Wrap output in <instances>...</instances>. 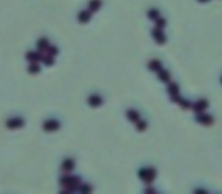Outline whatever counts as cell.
<instances>
[{"label": "cell", "instance_id": "obj_23", "mask_svg": "<svg viewBox=\"0 0 222 194\" xmlns=\"http://www.w3.org/2000/svg\"><path fill=\"white\" fill-rule=\"evenodd\" d=\"M136 128L139 131H144L147 128V123L145 121H139V122L137 123Z\"/></svg>", "mask_w": 222, "mask_h": 194}, {"label": "cell", "instance_id": "obj_14", "mask_svg": "<svg viewBox=\"0 0 222 194\" xmlns=\"http://www.w3.org/2000/svg\"><path fill=\"white\" fill-rule=\"evenodd\" d=\"M90 13L89 11H87V10L82 11L81 13L78 15V19H79V21H80L81 23H87V22H89L90 19Z\"/></svg>", "mask_w": 222, "mask_h": 194}, {"label": "cell", "instance_id": "obj_18", "mask_svg": "<svg viewBox=\"0 0 222 194\" xmlns=\"http://www.w3.org/2000/svg\"><path fill=\"white\" fill-rule=\"evenodd\" d=\"M159 11L156 10V9H151L147 12V16L148 17L152 19V20H155V19H157L159 17Z\"/></svg>", "mask_w": 222, "mask_h": 194}, {"label": "cell", "instance_id": "obj_5", "mask_svg": "<svg viewBox=\"0 0 222 194\" xmlns=\"http://www.w3.org/2000/svg\"><path fill=\"white\" fill-rule=\"evenodd\" d=\"M207 107H208V102H207L206 100L202 99V100H199V101L193 105V110L196 113L201 114V113L203 112L204 110H206Z\"/></svg>", "mask_w": 222, "mask_h": 194}, {"label": "cell", "instance_id": "obj_9", "mask_svg": "<svg viewBox=\"0 0 222 194\" xmlns=\"http://www.w3.org/2000/svg\"><path fill=\"white\" fill-rule=\"evenodd\" d=\"M26 57H27V59H28L29 61L32 62H36L39 61V60H42V59H43V57H42V55H41V54L37 53V52H33V51L27 53Z\"/></svg>", "mask_w": 222, "mask_h": 194}, {"label": "cell", "instance_id": "obj_17", "mask_svg": "<svg viewBox=\"0 0 222 194\" xmlns=\"http://www.w3.org/2000/svg\"><path fill=\"white\" fill-rule=\"evenodd\" d=\"M63 168L66 171H71L74 168V162L71 159H66L63 164Z\"/></svg>", "mask_w": 222, "mask_h": 194}, {"label": "cell", "instance_id": "obj_13", "mask_svg": "<svg viewBox=\"0 0 222 194\" xmlns=\"http://www.w3.org/2000/svg\"><path fill=\"white\" fill-rule=\"evenodd\" d=\"M168 93L171 95V96H175V95H179V87L176 83L173 82L168 85Z\"/></svg>", "mask_w": 222, "mask_h": 194}, {"label": "cell", "instance_id": "obj_11", "mask_svg": "<svg viewBox=\"0 0 222 194\" xmlns=\"http://www.w3.org/2000/svg\"><path fill=\"white\" fill-rule=\"evenodd\" d=\"M89 103L92 107H98L102 103V100L100 96L98 95H92L89 99Z\"/></svg>", "mask_w": 222, "mask_h": 194}, {"label": "cell", "instance_id": "obj_19", "mask_svg": "<svg viewBox=\"0 0 222 194\" xmlns=\"http://www.w3.org/2000/svg\"><path fill=\"white\" fill-rule=\"evenodd\" d=\"M166 25V21L164 18H162V17H158L155 21V28H158V29H162L164 28V26Z\"/></svg>", "mask_w": 222, "mask_h": 194}, {"label": "cell", "instance_id": "obj_8", "mask_svg": "<svg viewBox=\"0 0 222 194\" xmlns=\"http://www.w3.org/2000/svg\"><path fill=\"white\" fill-rule=\"evenodd\" d=\"M158 78L163 82H168L170 81V74L168 73V71H166V69H161L159 71H158Z\"/></svg>", "mask_w": 222, "mask_h": 194}, {"label": "cell", "instance_id": "obj_4", "mask_svg": "<svg viewBox=\"0 0 222 194\" xmlns=\"http://www.w3.org/2000/svg\"><path fill=\"white\" fill-rule=\"evenodd\" d=\"M196 121L201 124H203L205 126H210L213 123V119L211 115L207 114H200L199 115H197Z\"/></svg>", "mask_w": 222, "mask_h": 194}, {"label": "cell", "instance_id": "obj_10", "mask_svg": "<svg viewBox=\"0 0 222 194\" xmlns=\"http://www.w3.org/2000/svg\"><path fill=\"white\" fill-rule=\"evenodd\" d=\"M127 116L128 118V120L133 121V122H137L140 120V114L136 110H132V109L128 110L127 112Z\"/></svg>", "mask_w": 222, "mask_h": 194}, {"label": "cell", "instance_id": "obj_24", "mask_svg": "<svg viewBox=\"0 0 222 194\" xmlns=\"http://www.w3.org/2000/svg\"><path fill=\"white\" fill-rule=\"evenodd\" d=\"M48 52H49V55H50V56H54L58 53V50H57V49H56V47H50V48L48 49Z\"/></svg>", "mask_w": 222, "mask_h": 194}, {"label": "cell", "instance_id": "obj_12", "mask_svg": "<svg viewBox=\"0 0 222 194\" xmlns=\"http://www.w3.org/2000/svg\"><path fill=\"white\" fill-rule=\"evenodd\" d=\"M148 68L152 71H159L162 69V63L158 60H153L148 63Z\"/></svg>", "mask_w": 222, "mask_h": 194}, {"label": "cell", "instance_id": "obj_1", "mask_svg": "<svg viewBox=\"0 0 222 194\" xmlns=\"http://www.w3.org/2000/svg\"><path fill=\"white\" fill-rule=\"evenodd\" d=\"M139 176L143 181H145L147 184H150L154 181V179L156 176V172L154 168L142 169L139 173Z\"/></svg>", "mask_w": 222, "mask_h": 194}, {"label": "cell", "instance_id": "obj_15", "mask_svg": "<svg viewBox=\"0 0 222 194\" xmlns=\"http://www.w3.org/2000/svg\"><path fill=\"white\" fill-rule=\"evenodd\" d=\"M101 1L100 0H91L90 3V9L92 11H97L99 10V8L101 7Z\"/></svg>", "mask_w": 222, "mask_h": 194}, {"label": "cell", "instance_id": "obj_21", "mask_svg": "<svg viewBox=\"0 0 222 194\" xmlns=\"http://www.w3.org/2000/svg\"><path fill=\"white\" fill-rule=\"evenodd\" d=\"M39 70H40V68L36 63H32L31 66H30V68H29V71L32 74H36V73L39 72Z\"/></svg>", "mask_w": 222, "mask_h": 194}, {"label": "cell", "instance_id": "obj_3", "mask_svg": "<svg viewBox=\"0 0 222 194\" xmlns=\"http://www.w3.org/2000/svg\"><path fill=\"white\" fill-rule=\"evenodd\" d=\"M152 35L154 36L155 40L156 41L158 44H163L166 42V36L165 34L163 33L162 29H158V28H155L153 31H152Z\"/></svg>", "mask_w": 222, "mask_h": 194}, {"label": "cell", "instance_id": "obj_7", "mask_svg": "<svg viewBox=\"0 0 222 194\" xmlns=\"http://www.w3.org/2000/svg\"><path fill=\"white\" fill-rule=\"evenodd\" d=\"M59 127H60V124L55 120H50L46 121L44 125V128L46 131H55L56 129H58Z\"/></svg>", "mask_w": 222, "mask_h": 194}, {"label": "cell", "instance_id": "obj_25", "mask_svg": "<svg viewBox=\"0 0 222 194\" xmlns=\"http://www.w3.org/2000/svg\"><path fill=\"white\" fill-rule=\"evenodd\" d=\"M199 2H201V3H206V2H208V1H210V0H198Z\"/></svg>", "mask_w": 222, "mask_h": 194}, {"label": "cell", "instance_id": "obj_16", "mask_svg": "<svg viewBox=\"0 0 222 194\" xmlns=\"http://www.w3.org/2000/svg\"><path fill=\"white\" fill-rule=\"evenodd\" d=\"M37 47L40 50H48V47H49V43L48 40L45 38H42L39 40V42L37 43Z\"/></svg>", "mask_w": 222, "mask_h": 194}, {"label": "cell", "instance_id": "obj_20", "mask_svg": "<svg viewBox=\"0 0 222 194\" xmlns=\"http://www.w3.org/2000/svg\"><path fill=\"white\" fill-rule=\"evenodd\" d=\"M177 103H179V105L182 107L183 108H188V107H190L191 106V104H190V102H187L186 100H183L182 97L180 98V100L177 102Z\"/></svg>", "mask_w": 222, "mask_h": 194}, {"label": "cell", "instance_id": "obj_6", "mask_svg": "<svg viewBox=\"0 0 222 194\" xmlns=\"http://www.w3.org/2000/svg\"><path fill=\"white\" fill-rule=\"evenodd\" d=\"M24 125V121L21 118H13L7 121V127L9 128H20Z\"/></svg>", "mask_w": 222, "mask_h": 194}, {"label": "cell", "instance_id": "obj_26", "mask_svg": "<svg viewBox=\"0 0 222 194\" xmlns=\"http://www.w3.org/2000/svg\"><path fill=\"white\" fill-rule=\"evenodd\" d=\"M221 82H222V77H221Z\"/></svg>", "mask_w": 222, "mask_h": 194}, {"label": "cell", "instance_id": "obj_22", "mask_svg": "<svg viewBox=\"0 0 222 194\" xmlns=\"http://www.w3.org/2000/svg\"><path fill=\"white\" fill-rule=\"evenodd\" d=\"M43 61H44V62L45 63L46 65H48V66H50V65H51L53 62H54V60H53V58H52V56H47L46 57H43V59H42Z\"/></svg>", "mask_w": 222, "mask_h": 194}, {"label": "cell", "instance_id": "obj_2", "mask_svg": "<svg viewBox=\"0 0 222 194\" xmlns=\"http://www.w3.org/2000/svg\"><path fill=\"white\" fill-rule=\"evenodd\" d=\"M61 184L67 188L73 189L74 187H77L79 185V179L75 177H64L61 179Z\"/></svg>", "mask_w": 222, "mask_h": 194}]
</instances>
